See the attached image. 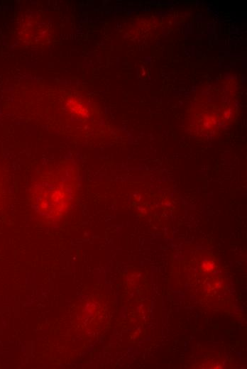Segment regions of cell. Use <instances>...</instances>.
Listing matches in <instances>:
<instances>
[{
    "label": "cell",
    "mask_w": 247,
    "mask_h": 369,
    "mask_svg": "<svg viewBox=\"0 0 247 369\" xmlns=\"http://www.w3.org/2000/svg\"><path fill=\"white\" fill-rule=\"evenodd\" d=\"M74 184L70 176L52 175V179L38 182L35 202L40 214L59 217L64 214L73 201Z\"/></svg>",
    "instance_id": "cell-1"
}]
</instances>
